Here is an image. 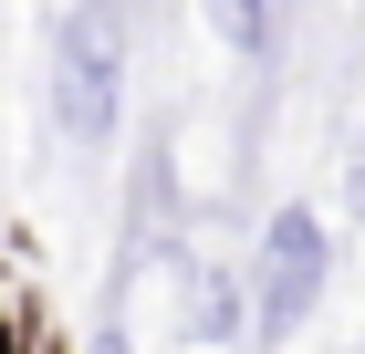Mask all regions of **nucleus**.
Returning <instances> with one entry per match:
<instances>
[{"instance_id": "obj_3", "label": "nucleus", "mask_w": 365, "mask_h": 354, "mask_svg": "<svg viewBox=\"0 0 365 354\" xmlns=\"http://www.w3.org/2000/svg\"><path fill=\"white\" fill-rule=\"evenodd\" d=\"M209 31H220L230 53H261V31H272V21H261V0H209Z\"/></svg>"}, {"instance_id": "obj_1", "label": "nucleus", "mask_w": 365, "mask_h": 354, "mask_svg": "<svg viewBox=\"0 0 365 354\" xmlns=\"http://www.w3.org/2000/svg\"><path fill=\"white\" fill-rule=\"evenodd\" d=\"M53 94H63V125L73 136H115V94H125V53H115V11L105 0H84L73 21H63V73H53Z\"/></svg>"}, {"instance_id": "obj_4", "label": "nucleus", "mask_w": 365, "mask_h": 354, "mask_svg": "<svg viewBox=\"0 0 365 354\" xmlns=\"http://www.w3.org/2000/svg\"><path fill=\"white\" fill-rule=\"evenodd\" d=\"M94 354H125V344H115V333H105V344H94Z\"/></svg>"}, {"instance_id": "obj_2", "label": "nucleus", "mask_w": 365, "mask_h": 354, "mask_svg": "<svg viewBox=\"0 0 365 354\" xmlns=\"http://www.w3.org/2000/svg\"><path fill=\"white\" fill-rule=\"evenodd\" d=\"M313 281H324V229H313V209H282L272 250H261V323L292 333L313 313Z\"/></svg>"}]
</instances>
